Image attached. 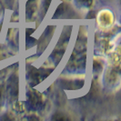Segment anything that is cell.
Returning a JSON list of instances; mask_svg holds the SVG:
<instances>
[{
  "instance_id": "cell-1",
  "label": "cell",
  "mask_w": 121,
  "mask_h": 121,
  "mask_svg": "<svg viewBox=\"0 0 121 121\" xmlns=\"http://www.w3.org/2000/svg\"><path fill=\"white\" fill-rule=\"evenodd\" d=\"M97 22L103 29H108L114 23V17L112 13L108 10H103L97 16Z\"/></svg>"
}]
</instances>
